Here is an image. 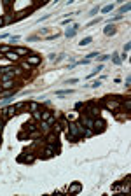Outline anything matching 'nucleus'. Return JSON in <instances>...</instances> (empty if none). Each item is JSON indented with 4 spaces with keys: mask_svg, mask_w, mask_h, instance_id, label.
I'll list each match as a JSON object with an SVG mask.
<instances>
[{
    "mask_svg": "<svg viewBox=\"0 0 131 196\" xmlns=\"http://www.w3.org/2000/svg\"><path fill=\"white\" fill-rule=\"evenodd\" d=\"M84 131H86V126H82L79 121H70L67 128V137L70 142H77L79 138L84 137Z\"/></svg>",
    "mask_w": 131,
    "mask_h": 196,
    "instance_id": "1",
    "label": "nucleus"
},
{
    "mask_svg": "<svg viewBox=\"0 0 131 196\" xmlns=\"http://www.w3.org/2000/svg\"><path fill=\"white\" fill-rule=\"evenodd\" d=\"M88 116L93 117V119L100 117V107H98L95 102H89V103H88Z\"/></svg>",
    "mask_w": 131,
    "mask_h": 196,
    "instance_id": "2",
    "label": "nucleus"
},
{
    "mask_svg": "<svg viewBox=\"0 0 131 196\" xmlns=\"http://www.w3.org/2000/svg\"><path fill=\"white\" fill-rule=\"evenodd\" d=\"M105 128H107V123H105L103 119L96 117L95 123H93V131H95V133H102V131H105Z\"/></svg>",
    "mask_w": 131,
    "mask_h": 196,
    "instance_id": "3",
    "label": "nucleus"
},
{
    "mask_svg": "<svg viewBox=\"0 0 131 196\" xmlns=\"http://www.w3.org/2000/svg\"><path fill=\"white\" fill-rule=\"evenodd\" d=\"M116 98H117V96H114V100H105V102H103V105H105L109 110H112V112H116V110L121 107V102L116 100Z\"/></svg>",
    "mask_w": 131,
    "mask_h": 196,
    "instance_id": "4",
    "label": "nucleus"
},
{
    "mask_svg": "<svg viewBox=\"0 0 131 196\" xmlns=\"http://www.w3.org/2000/svg\"><path fill=\"white\" fill-rule=\"evenodd\" d=\"M81 191H82V184L81 182H72L65 193H68V195H79Z\"/></svg>",
    "mask_w": 131,
    "mask_h": 196,
    "instance_id": "5",
    "label": "nucleus"
},
{
    "mask_svg": "<svg viewBox=\"0 0 131 196\" xmlns=\"http://www.w3.org/2000/svg\"><path fill=\"white\" fill-rule=\"evenodd\" d=\"M79 123H81L82 126H86V128H91V130H93V123H95V119H93V117H89V116H81Z\"/></svg>",
    "mask_w": 131,
    "mask_h": 196,
    "instance_id": "6",
    "label": "nucleus"
},
{
    "mask_svg": "<svg viewBox=\"0 0 131 196\" xmlns=\"http://www.w3.org/2000/svg\"><path fill=\"white\" fill-rule=\"evenodd\" d=\"M16 114H18V112H16L14 105H11V107H5V109H4V117H2V119H4V121H7L9 117H12V116H16Z\"/></svg>",
    "mask_w": 131,
    "mask_h": 196,
    "instance_id": "7",
    "label": "nucleus"
},
{
    "mask_svg": "<svg viewBox=\"0 0 131 196\" xmlns=\"http://www.w3.org/2000/svg\"><path fill=\"white\" fill-rule=\"evenodd\" d=\"M77 30H79V25H72V28H67V30H65V37H67V39H72V37H75Z\"/></svg>",
    "mask_w": 131,
    "mask_h": 196,
    "instance_id": "8",
    "label": "nucleus"
},
{
    "mask_svg": "<svg viewBox=\"0 0 131 196\" xmlns=\"http://www.w3.org/2000/svg\"><path fill=\"white\" fill-rule=\"evenodd\" d=\"M32 67H35V65H39L40 61H42V58L40 56H37V54H32V56H28V60H26Z\"/></svg>",
    "mask_w": 131,
    "mask_h": 196,
    "instance_id": "9",
    "label": "nucleus"
},
{
    "mask_svg": "<svg viewBox=\"0 0 131 196\" xmlns=\"http://www.w3.org/2000/svg\"><path fill=\"white\" fill-rule=\"evenodd\" d=\"M46 140H47V144H56V140H58V133H54V131L46 133Z\"/></svg>",
    "mask_w": 131,
    "mask_h": 196,
    "instance_id": "10",
    "label": "nucleus"
},
{
    "mask_svg": "<svg viewBox=\"0 0 131 196\" xmlns=\"http://www.w3.org/2000/svg\"><path fill=\"white\" fill-rule=\"evenodd\" d=\"M23 130H25V131H28V133H33V131H37L39 128H37V124H35V123H26V124H23Z\"/></svg>",
    "mask_w": 131,
    "mask_h": 196,
    "instance_id": "11",
    "label": "nucleus"
},
{
    "mask_svg": "<svg viewBox=\"0 0 131 196\" xmlns=\"http://www.w3.org/2000/svg\"><path fill=\"white\" fill-rule=\"evenodd\" d=\"M14 84H16V82H14L12 79H11V81H2V91H4V89H12Z\"/></svg>",
    "mask_w": 131,
    "mask_h": 196,
    "instance_id": "12",
    "label": "nucleus"
},
{
    "mask_svg": "<svg viewBox=\"0 0 131 196\" xmlns=\"http://www.w3.org/2000/svg\"><path fill=\"white\" fill-rule=\"evenodd\" d=\"M39 130H40V131H44V133H49V130H51V124H49L47 121H40V126H39Z\"/></svg>",
    "mask_w": 131,
    "mask_h": 196,
    "instance_id": "13",
    "label": "nucleus"
},
{
    "mask_svg": "<svg viewBox=\"0 0 131 196\" xmlns=\"http://www.w3.org/2000/svg\"><path fill=\"white\" fill-rule=\"evenodd\" d=\"M19 161H23V163H33L35 161V156L33 154H26V156H21Z\"/></svg>",
    "mask_w": 131,
    "mask_h": 196,
    "instance_id": "14",
    "label": "nucleus"
},
{
    "mask_svg": "<svg viewBox=\"0 0 131 196\" xmlns=\"http://www.w3.org/2000/svg\"><path fill=\"white\" fill-rule=\"evenodd\" d=\"M103 33H105V35H114V33H116V28H114V25H107V26L103 28Z\"/></svg>",
    "mask_w": 131,
    "mask_h": 196,
    "instance_id": "15",
    "label": "nucleus"
},
{
    "mask_svg": "<svg viewBox=\"0 0 131 196\" xmlns=\"http://www.w3.org/2000/svg\"><path fill=\"white\" fill-rule=\"evenodd\" d=\"M12 51H14L18 56H25V54H28V49H26V47H14Z\"/></svg>",
    "mask_w": 131,
    "mask_h": 196,
    "instance_id": "16",
    "label": "nucleus"
},
{
    "mask_svg": "<svg viewBox=\"0 0 131 196\" xmlns=\"http://www.w3.org/2000/svg\"><path fill=\"white\" fill-rule=\"evenodd\" d=\"M130 9H131V4H130V2H126L124 5H121V9H119L121 16H124V12H130Z\"/></svg>",
    "mask_w": 131,
    "mask_h": 196,
    "instance_id": "17",
    "label": "nucleus"
},
{
    "mask_svg": "<svg viewBox=\"0 0 131 196\" xmlns=\"http://www.w3.org/2000/svg\"><path fill=\"white\" fill-rule=\"evenodd\" d=\"M91 42H93V37H84V39L79 42V46H82V47H84V46H89Z\"/></svg>",
    "mask_w": 131,
    "mask_h": 196,
    "instance_id": "18",
    "label": "nucleus"
},
{
    "mask_svg": "<svg viewBox=\"0 0 131 196\" xmlns=\"http://www.w3.org/2000/svg\"><path fill=\"white\" fill-rule=\"evenodd\" d=\"M26 138H30V133H28V131L23 130V131L18 133V140H26Z\"/></svg>",
    "mask_w": 131,
    "mask_h": 196,
    "instance_id": "19",
    "label": "nucleus"
},
{
    "mask_svg": "<svg viewBox=\"0 0 131 196\" xmlns=\"http://www.w3.org/2000/svg\"><path fill=\"white\" fill-rule=\"evenodd\" d=\"M5 56H7L9 60H12V61H18V60H19V56H18V54H16L14 51H9V53H7Z\"/></svg>",
    "mask_w": 131,
    "mask_h": 196,
    "instance_id": "20",
    "label": "nucleus"
},
{
    "mask_svg": "<svg viewBox=\"0 0 131 196\" xmlns=\"http://www.w3.org/2000/svg\"><path fill=\"white\" fill-rule=\"evenodd\" d=\"M40 114H42V121H47V119L53 116V110H42Z\"/></svg>",
    "mask_w": 131,
    "mask_h": 196,
    "instance_id": "21",
    "label": "nucleus"
},
{
    "mask_svg": "<svg viewBox=\"0 0 131 196\" xmlns=\"http://www.w3.org/2000/svg\"><path fill=\"white\" fill-rule=\"evenodd\" d=\"M72 93H74V89H61V91H56L58 96H65V95H72Z\"/></svg>",
    "mask_w": 131,
    "mask_h": 196,
    "instance_id": "22",
    "label": "nucleus"
},
{
    "mask_svg": "<svg viewBox=\"0 0 131 196\" xmlns=\"http://www.w3.org/2000/svg\"><path fill=\"white\" fill-rule=\"evenodd\" d=\"M86 88H100L102 86V81H93L91 84H84Z\"/></svg>",
    "mask_w": 131,
    "mask_h": 196,
    "instance_id": "23",
    "label": "nucleus"
},
{
    "mask_svg": "<svg viewBox=\"0 0 131 196\" xmlns=\"http://www.w3.org/2000/svg\"><path fill=\"white\" fill-rule=\"evenodd\" d=\"M114 7H116V5H114V4H109V5H105V7H103V9H102V12H103V14H107V12H110V11H112V9H114Z\"/></svg>",
    "mask_w": 131,
    "mask_h": 196,
    "instance_id": "24",
    "label": "nucleus"
},
{
    "mask_svg": "<svg viewBox=\"0 0 131 196\" xmlns=\"http://www.w3.org/2000/svg\"><path fill=\"white\" fill-rule=\"evenodd\" d=\"M39 109H40V105H39L37 102H30V110H32V112H35V110H39Z\"/></svg>",
    "mask_w": 131,
    "mask_h": 196,
    "instance_id": "25",
    "label": "nucleus"
},
{
    "mask_svg": "<svg viewBox=\"0 0 131 196\" xmlns=\"http://www.w3.org/2000/svg\"><path fill=\"white\" fill-rule=\"evenodd\" d=\"M9 51H12V47L11 46H0V54L4 53V54H7Z\"/></svg>",
    "mask_w": 131,
    "mask_h": 196,
    "instance_id": "26",
    "label": "nucleus"
},
{
    "mask_svg": "<svg viewBox=\"0 0 131 196\" xmlns=\"http://www.w3.org/2000/svg\"><path fill=\"white\" fill-rule=\"evenodd\" d=\"M25 107H26V103H25V102H19V103H16V105H14L16 112H18V110H21V109H25Z\"/></svg>",
    "mask_w": 131,
    "mask_h": 196,
    "instance_id": "27",
    "label": "nucleus"
},
{
    "mask_svg": "<svg viewBox=\"0 0 131 196\" xmlns=\"http://www.w3.org/2000/svg\"><path fill=\"white\" fill-rule=\"evenodd\" d=\"M100 21H102V18H95L93 21H89V23H88V26H93V25H98Z\"/></svg>",
    "mask_w": 131,
    "mask_h": 196,
    "instance_id": "28",
    "label": "nucleus"
},
{
    "mask_svg": "<svg viewBox=\"0 0 131 196\" xmlns=\"http://www.w3.org/2000/svg\"><path fill=\"white\" fill-rule=\"evenodd\" d=\"M33 117H35L37 121H42V114H40V110H35V112H33Z\"/></svg>",
    "mask_w": 131,
    "mask_h": 196,
    "instance_id": "29",
    "label": "nucleus"
},
{
    "mask_svg": "<svg viewBox=\"0 0 131 196\" xmlns=\"http://www.w3.org/2000/svg\"><path fill=\"white\" fill-rule=\"evenodd\" d=\"M21 68H23V70H30V68H32V65H30L28 61H25V63H21Z\"/></svg>",
    "mask_w": 131,
    "mask_h": 196,
    "instance_id": "30",
    "label": "nucleus"
},
{
    "mask_svg": "<svg viewBox=\"0 0 131 196\" xmlns=\"http://www.w3.org/2000/svg\"><path fill=\"white\" fill-rule=\"evenodd\" d=\"M110 58H112L110 54H103V56H100L98 60H100V61H107V60H110Z\"/></svg>",
    "mask_w": 131,
    "mask_h": 196,
    "instance_id": "31",
    "label": "nucleus"
},
{
    "mask_svg": "<svg viewBox=\"0 0 131 196\" xmlns=\"http://www.w3.org/2000/svg\"><path fill=\"white\" fill-rule=\"evenodd\" d=\"M112 61H114L116 65H121V60L117 58V54H114V56H112Z\"/></svg>",
    "mask_w": 131,
    "mask_h": 196,
    "instance_id": "32",
    "label": "nucleus"
},
{
    "mask_svg": "<svg viewBox=\"0 0 131 196\" xmlns=\"http://www.w3.org/2000/svg\"><path fill=\"white\" fill-rule=\"evenodd\" d=\"M98 11H100V7H98V5H96V7H93V9H91V12H89V16H93V14H96Z\"/></svg>",
    "mask_w": 131,
    "mask_h": 196,
    "instance_id": "33",
    "label": "nucleus"
},
{
    "mask_svg": "<svg viewBox=\"0 0 131 196\" xmlns=\"http://www.w3.org/2000/svg\"><path fill=\"white\" fill-rule=\"evenodd\" d=\"M89 61H91V60H88V58H84V60H79L77 63H81V65H88Z\"/></svg>",
    "mask_w": 131,
    "mask_h": 196,
    "instance_id": "34",
    "label": "nucleus"
},
{
    "mask_svg": "<svg viewBox=\"0 0 131 196\" xmlns=\"http://www.w3.org/2000/svg\"><path fill=\"white\" fill-rule=\"evenodd\" d=\"M119 60H121V63H123V61H126V60H128V53H123V56H121Z\"/></svg>",
    "mask_w": 131,
    "mask_h": 196,
    "instance_id": "35",
    "label": "nucleus"
},
{
    "mask_svg": "<svg viewBox=\"0 0 131 196\" xmlns=\"http://www.w3.org/2000/svg\"><path fill=\"white\" fill-rule=\"evenodd\" d=\"M130 47H131V44L126 42V44H124V53H130Z\"/></svg>",
    "mask_w": 131,
    "mask_h": 196,
    "instance_id": "36",
    "label": "nucleus"
},
{
    "mask_svg": "<svg viewBox=\"0 0 131 196\" xmlns=\"http://www.w3.org/2000/svg\"><path fill=\"white\" fill-rule=\"evenodd\" d=\"M95 56H98V53H89V54H88V60H93Z\"/></svg>",
    "mask_w": 131,
    "mask_h": 196,
    "instance_id": "37",
    "label": "nucleus"
},
{
    "mask_svg": "<svg viewBox=\"0 0 131 196\" xmlns=\"http://www.w3.org/2000/svg\"><path fill=\"white\" fill-rule=\"evenodd\" d=\"M75 82H79V79H68L67 81V84H75Z\"/></svg>",
    "mask_w": 131,
    "mask_h": 196,
    "instance_id": "38",
    "label": "nucleus"
},
{
    "mask_svg": "<svg viewBox=\"0 0 131 196\" xmlns=\"http://www.w3.org/2000/svg\"><path fill=\"white\" fill-rule=\"evenodd\" d=\"M47 123H49V124H51V126H53V124H54V123H56V119H54V117H53V116H51V117H49V119H47Z\"/></svg>",
    "mask_w": 131,
    "mask_h": 196,
    "instance_id": "39",
    "label": "nucleus"
},
{
    "mask_svg": "<svg viewBox=\"0 0 131 196\" xmlns=\"http://www.w3.org/2000/svg\"><path fill=\"white\" fill-rule=\"evenodd\" d=\"M130 86H131V77L128 75V77H126V88H130Z\"/></svg>",
    "mask_w": 131,
    "mask_h": 196,
    "instance_id": "40",
    "label": "nucleus"
},
{
    "mask_svg": "<svg viewBox=\"0 0 131 196\" xmlns=\"http://www.w3.org/2000/svg\"><path fill=\"white\" fill-rule=\"evenodd\" d=\"M11 21H12V18H11V16H5V18H4V23H11Z\"/></svg>",
    "mask_w": 131,
    "mask_h": 196,
    "instance_id": "41",
    "label": "nucleus"
},
{
    "mask_svg": "<svg viewBox=\"0 0 131 196\" xmlns=\"http://www.w3.org/2000/svg\"><path fill=\"white\" fill-rule=\"evenodd\" d=\"M16 40H19V35H12L11 37V42H16Z\"/></svg>",
    "mask_w": 131,
    "mask_h": 196,
    "instance_id": "42",
    "label": "nucleus"
},
{
    "mask_svg": "<svg viewBox=\"0 0 131 196\" xmlns=\"http://www.w3.org/2000/svg\"><path fill=\"white\" fill-rule=\"evenodd\" d=\"M58 37V33H54V35H47V40H54Z\"/></svg>",
    "mask_w": 131,
    "mask_h": 196,
    "instance_id": "43",
    "label": "nucleus"
},
{
    "mask_svg": "<svg viewBox=\"0 0 131 196\" xmlns=\"http://www.w3.org/2000/svg\"><path fill=\"white\" fill-rule=\"evenodd\" d=\"M4 124H5V121H4V119H0V133H2V130H4Z\"/></svg>",
    "mask_w": 131,
    "mask_h": 196,
    "instance_id": "44",
    "label": "nucleus"
},
{
    "mask_svg": "<svg viewBox=\"0 0 131 196\" xmlns=\"http://www.w3.org/2000/svg\"><path fill=\"white\" fill-rule=\"evenodd\" d=\"M124 105H126V109L130 110V107H131V100H126V103H124Z\"/></svg>",
    "mask_w": 131,
    "mask_h": 196,
    "instance_id": "45",
    "label": "nucleus"
},
{
    "mask_svg": "<svg viewBox=\"0 0 131 196\" xmlns=\"http://www.w3.org/2000/svg\"><path fill=\"white\" fill-rule=\"evenodd\" d=\"M82 105H84V103H82V102H77V103H75V109H81V107H82Z\"/></svg>",
    "mask_w": 131,
    "mask_h": 196,
    "instance_id": "46",
    "label": "nucleus"
},
{
    "mask_svg": "<svg viewBox=\"0 0 131 196\" xmlns=\"http://www.w3.org/2000/svg\"><path fill=\"white\" fill-rule=\"evenodd\" d=\"M5 23H4V18H0V26H4Z\"/></svg>",
    "mask_w": 131,
    "mask_h": 196,
    "instance_id": "47",
    "label": "nucleus"
},
{
    "mask_svg": "<svg viewBox=\"0 0 131 196\" xmlns=\"http://www.w3.org/2000/svg\"><path fill=\"white\" fill-rule=\"evenodd\" d=\"M0 142H2V133H0Z\"/></svg>",
    "mask_w": 131,
    "mask_h": 196,
    "instance_id": "48",
    "label": "nucleus"
}]
</instances>
